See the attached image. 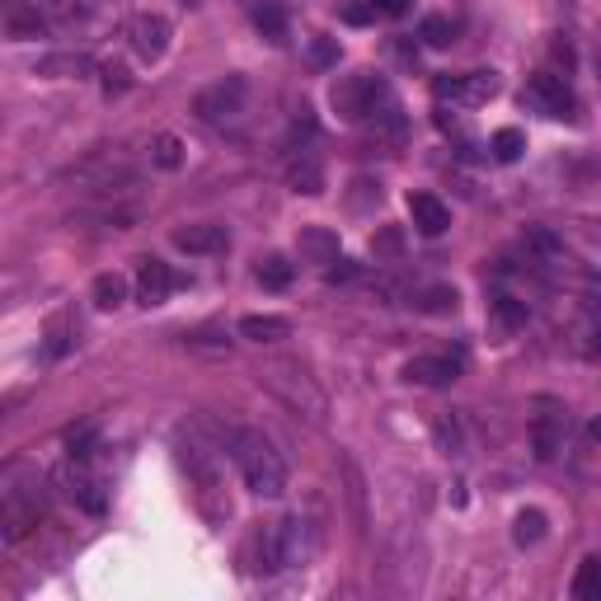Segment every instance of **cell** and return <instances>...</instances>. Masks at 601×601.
Wrapping results in <instances>:
<instances>
[{
    "mask_svg": "<svg viewBox=\"0 0 601 601\" xmlns=\"http://www.w3.org/2000/svg\"><path fill=\"white\" fill-rule=\"evenodd\" d=\"M38 522H43V479L29 461H10L0 475V531L10 545H19Z\"/></svg>",
    "mask_w": 601,
    "mask_h": 601,
    "instance_id": "obj_1",
    "label": "cell"
},
{
    "mask_svg": "<svg viewBox=\"0 0 601 601\" xmlns=\"http://www.w3.org/2000/svg\"><path fill=\"white\" fill-rule=\"evenodd\" d=\"M179 470L188 479V494L198 503L202 522L212 526H226L235 517V503H231V484H226V470L216 465V456L198 442H184L179 447Z\"/></svg>",
    "mask_w": 601,
    "mask_h": 601,
    "instance_id": "obj_2",
    "label": "cell"
},
{
    "mask_svg": "<svg viewBox=\"0 0 601 601\" xmlns=\"http://www.w3.org/2000/svg\"><path fill=\"white\" fill-rule=\"evenodd\" d=\"M231 456H235V465H240V479H245L249 494H259V498L287 494V461H282V451L273 447L259 428H235Z\"/></svg>",
    "mask_w": 601,
    "mask_h": 601,
    "instance_id": "obj_3",
    "label": "cell"
},
{
    "mask_svg": "<svg viewBox=\"0 0 601 601\" xmlns=\"http://www.w3.org/2000/svg\"><path fill=\"white\" fill-rule=\"evenodd\" d=\"M62 179L76 184L80 193H90L94 202H113L137 188V165H132L123 151H94V155H85L80 165H71Z\"/></svg>",
    "mask_w": 601,
    "mask_h": 601,
    "instance_id": "obj_4",
    "label": "cell"
},
{
    "mask_svg": "<svg viewBox=\"0 0 601 601\" xmlns=\"http://www.w3.org/2000/svg\"><path fill=\"white\" fill-rule=\"evenodd\" d=\"M259 381L273 390V395H278L287 409L306 414L310 423H324V414H329V400H324V390L315 386V376H310L301 362H287V357H278V362H268V367L259 371Z\"/></svg>",
    "mask_w": 601,
    "mask_h": 601,
    "instance_id": "obj_5",
    "label": "cell"
},
{
    "mask_svg": "<svg viewBox=\"0 0 601 601\" xmlns=\"http://www.w3.org/2000/svg\"><path fill=\"white\" fill-rule=\"evenodd\" d=\"M329 104L339 118L348 123H367V118H381L395 99H390V85L386 76H376V71H353V76H343L334 90H329Z\"/></svg>",
    "mask_w": 601,
    "mask_h": 601,
    "instance_id": "obj_6",
    "label": "cell"
},
{
    "mask_svg": "<svg viewBox=\"0 0 601 601\" xmlns=\"http://www.w3.org/2000/svg\"><path fill=\"white\" fill-rule=\"evenodd\" d=\"M245 94H249L245 76H226V80H216V85H207V90L193 99V113H198L207 127H226L245 113Z\"/></svg>",
    "mask_w": 601,
    "mask_h": 601,
    "instance_id": "obj_7",
    "label": "cell"
},
{
    "mask_svg": "<svg viewBox=\"0 0 601 601\" xmlns=\"http://www.w3.org/2000/svg\"><path fill=\"white\" fill-rule=\"evenodd\" d=\"M498 90H503L498 71H465V76H437L432 80V94H437V99H451V104H465V108L489 104Z\"/></svg>",
    "mask_w": 601,
    "mask_h": 601,
    "instance_id": "obj_8",
    "label": "cell"
},
{
    "mask_svg": "<svg viewBox=\"0 0 601 601\" xmlns=\"http://www.w3.org/2000/svg\"><path fill=\"white\" fill-rule=\"evenodd\" d=\"M522 104L531 108V113H540V118H569L573 113V90H569V80L555 76V71H536V76L526 80Z\"/></svg>",
    "mask_w": 601,
    "mask_h": 601,
    "instance_id": "obj_9",
    "label": "cell"
},
{
    "mask_svg": "<svg viewBox=\"0 0 601 601\" xmlns=\"http://www.w3.org/2000/svg\"><path fill=\"white\" fill-rule=\"evenodd\" d=\"M465 357L461 353H432V357H409L404 362V381L409 386H451L461 376Z\"/></svg>",
    "mask_w": 601,
    "mask_h": 601,
    "instance_id": "obj_10",
    "label": "cell"
},
{
    "mask_svg": "<svg viewBox=\"0 0 601 601\" xmlns=\"http://www.w3.org/2000/svg\"><path fill=\"white\" fill-rule=\"evenodd\" d=\"M127 43L137 52L141 62H160L165 47H170V19L165 15H137L127 24Z\"/></svg>",
    "mask_w": 601,
    "mask_h": 601,
    "instance_id": "obj_11",
    "label": "cell"
},
{
    "mask_svg": "<svg viewBox=\"0 0 601 601\" xmlns=\"http://www.w3.org/2000/svg\"><path fill=\"white\" fill-rule=\"evenodd\" d=\"M273 531H278L282 569H301V564L315 555V536H310V522H306V517H282Z\"/></svg>",
    "mask_w": 601,
    "mask_h": 601,
    "instance_id": "obj_12",
    "label": "cell"
},
{
    "mask_svg": "<svg viewBox=\"0 0 601 601\" xmlns=\"http://www.w3.org/2000/svg\"><path fill=\"white\" fill-rule=\"evenodd\" d=\"M174 287V273H170V263H160V259H137V301L141 306H160L165 296H170Z\"/></svg>",
    "mask_w": 601,
    "mask_h": 601,
    "instance_id": "obj_13",
    "label": "cell"
},
{
    "mask_svg": "<svg viewBox=\"0 0 601 601\" xmlns=\"http://www.w3.org/2000/svg\"><path fill=\"white\" fill-rule=\"evenodd\" d=\"M287 179H292L296 193H306V198H320V193H324V165H320V155L310 151V146H296L292 160H287Z\"/></svg>",
    "mask_w": 601,
    "mask_h": 601,
    "instance_id": "obj_14",
    "label": "cell"
},
{
    "mask_svg": "<svg viewBox=\"0 0 601 601\" xmlns=\"http://www.w3.org/2000/svg\"><path fill=\"white\" fill-rule=\"evenodd\" d=\"M296 254H301V263H320V268H329V263L339 259V235L329 231V226H301V235H296Z\"/></svg>",
    "mask_w": 601,
    "mask_h": 601,
    "instance_id": "obj_15",
    "label": "cell"
},
{
    "mask_svg": "<svg viewBox=\"0 0 601 601\" xmlns=\"http://www.w3.org/2000/svg\"><path fill=\"white\" fill-rule=\"evenodd\" d=\"M174 245L184 249V254H221V249L231 245V235H226V226H216V221H202V226L174 231Z\"/></svg>",
    "mask_w": 601,
    "mask_h": 601,
    "instance_id": "obj_16",
    "label": "cell"
},
{
    "mask_svg": "<svg viewBox=\"0 0 601 601\" xmlns=\"http://www.w3.org/2000/svg\"><path fill=\"white\" fill-rule=\"evenodd\" d=\"M47 24L43 15L33 10L29 0H5V38H15V43H33V38H43Z\"/></svg>",
    "mask_w": 601,
    "mask_h": 601,
    "instance_id": "obj_17",
    "label": "cell"
},
{
    "mask_svg": "<svg viewBox=\"0 0 601 601\" xmlns=\"http://www.w3.org/2000/svg\"><path fill=\"white\" fill-rule=\"evenodd\" d=\"M409 216H414L418 235H442L451 226V212L442 198H432V193H409Z\"/></svg>",
    "mask_w": 601,
    "mask_h": 601,
    "instance_id": "obj_18",
    "label": "cell"
},
{
    "mask_svg": "<svg viewBox=\"0 0 601 601\" xmlns=\"http://www.w3.org/2000/svg\"><path fill=\"white\" fill-rule=\"evenodd\" d=\"M62 484H66V498L76 503V508H85V512H104V489H99V479H90L80 465H66L62 470Z\"/></svg>",
    "mask_w": 601,
    "mask_h": 601,
    "instance_id": "obj_19",
    "label": "cell"
},
{
    "mask_svg": "<svg viewBox=\"0 0 601 601\" xmlns=\"http://www.w3.org/2000/svg\"><path fill=\"white\" fill-rule=\"evenodd\" d=\"M531 447L536 461H555V451L564 447V414H545L531 423Z\"/></svg>",
    "mask_w": 601,
    "mask_h": 601,
    "instance_id": "obj_20",
    "label": "cell"
},
{
    "mask_svg": "<svg viewBox=\"0 0 601 601\" xmlns=\"http://www.w3.org/2000/svg\"><path fill=\"white\" fill-rule=\"evenodd\" d=\"M90 71L94 62L85 52H52V57L38 62V76H52V80H80V76H90Z\"/></svg>",
    "mask_w": 601,
    "mask_h": 601,
    "instance_id": "obj_21",
    "label": "cell"
},
{
    "mask_svg": "<svg viewBox=\"0 0 601 601\" xmlns=\"http://www.w3.org/2000/svg\"><path fill=\"white\" fill-rule=\"evenodd\" d=\"M240 334L249 343H278V339H292V324L282 320V315H245Z\"/></svg>",
    "mask_w": 601,
    "mask_h": 601,
    "instance_id": "obj_22",
    "label": "cell"
},
{
    "mask_svg": "<svg viewBox=\"0 0 601 601\" xmlns=\"http://www.w3.org/2000/svg\"><path fill=\"white\" fill-rule=\"evenodd\" d=\"M254 24H259V33L268 43H282V38H287V10H282L278 0H259V5H254Z\"/></svg>",
    "mask_w": 601,
    "mask_h": 601,
    "instance_id": "obj_23",
    "label": "cell"
},
{
    "mask_svg": "<svg viewBox=\"0 0 601 601\" xmlns=\"http://www.w3.org/2000/svg\"><path fill=\"white\" fill-rule=\"evenodd\" d=\"M90 301L99 310H118L127 301V282L118 278V273H99V278H94V287H90Z\"/></svg>",
    "mask_w": 601,
    "mask_h": 601,
    "instance_id": "obj_24",
    "label": "cell"
},
{
    "mask_svg": "<svg viewBox=\"0 0 601 601\" xmlns=\"http://www.w3.org/2000/svg\"><path fill=\"white\" fill-rule=\"evenodd\" d=\"M573 597L578 601H601V555L583 559L573 573Z\"/></svg>",
    "mask_w": 601,
    "mask_h": 601,
    "instance_id": "obj_25",
    "label": "cell"
},
{
    "mask_svg": "<svg viewBox=\"0 0 601 601\" xmlns=\"http://www.w3.org/2000/svg\"><path fill=\"white\" fill-rule=\"evenodd\" d=\"M151 165L155 170H179V165H184V141L174 137V132L151 137Z\"/></svg>",
    "mask_w": 601,
    "mask_h": 601,
    "instance_id": "obj_26",
    "label": "cell"
},
{
    "mask_svg": "<svg viewBox=\"0 0 601 601\" xmlns=\"http://www.w3.org/2000/svg\"><path fill=\"white\" fill-rule=\"evenodd\" d=\"M254 273H259V282L268 287V292H282V287H292L296 268L282 259V254H268V259H259V268H254Z\"/></svg>",
    "mask_w": 601,
    "mask_h": 601,
    "instance_id": "obj_27",
    "label": "cell"
},
{
    "mask_svg": "<svg viewBox=\"0 0 601 601\" xmlns=\"http://www.w3.org/2000/svg\"><path fill=\"white\" fill-rule=\"evenodd\" d=\"M512 540H517V545H536V540H545V512H540V508H522V512H517V522H512Z\"/></svg>",
    "mask_w": 601,
    "mask_h": 601,
    "instance_id": "obj_28",
    "label": "cell"
},
{
    "mask_svg": "<svg viewBox=\"0 0 601 601\" xmlns=\"http://www.w3.org/2000/svg\"><path fill=\"white\" fill-rule=\"evenodd\" d=\"M489 151H494V160H503V165H512V160H522L526 151V137L517 132V127H498L494 141H489Z\"/></svg>",
    "mask_w": 601,
    "mask_h": 601,
    "instance_id": "obj_29",
    "label": "cell"
},
{
    "mask_svg": "<svg viewBox=\"0 0 601 601\" xmlns=\"http://www.w3.org/2000/svg\"><path fill=\"white\" fill-rule=\"evenodd\" d=\"M456 301H461V296H456V287H423V292L414 296V306L428 310V315H451V310H456Z\"/></svg>",
    "mask_w": 601,
    "mask_h": 601,
    "instance_id": "obj_30",
    "label": "cell"
},
{
    "mask_svg": "<svg viewBox=\"0 0 601 601\" xmlns=\"http://www.w3.org/2000/svg\"><path fill=\"white\" fill-rule=\"evenodd\" d=\"M71 339H76V329H71V320H66V315H57V320L47 324V357H66L71 353Z\"/></svg>",
    "mask_w": 601,
    "mask_h": 601,
    "instance_id": "obj_31",
    "label": "cell"
},
{
    "mask_svg": "<svg viewBox=\"0 0 601 601\" xmlns=\"http://www.w3.org/2000/svg\"><path fill=\"white\" fill-rule=\"evenodd\" d=\"M418 38H423L428 47H451V43H456V29H451V19L428 15V19H423V29H418Z\"/></svg>",
    "mask_w": 601,
    "mask_h": 601,
    "instance_id": "obj_32",
    "label": "cell"
},
{
    "mask_svg": "<svg viewBox=\"0 0 601 601\" xmlns=\"http://www.w3.org/2000/svg\"><path fill=\"white\" fill-rule=\"evenodd\" d=\"M494 320L503 324V329H522L526 324V301H517V296H494Z\"/></svg>",
    "mask_w": 601,
    "mask_h": 601,
    "instance_id": "obj_33",
    "label": "cell"
},
{
    "mask_svg": "<svg viewBox=\"0 0 601 601\" xmlns=\"http://www.w3.org/2000/svg\"><path fill=\"white\" fill-rule=\"evenodd\" d=\"M371 254H376V259H400V254H404V235L395 231V226L376 231V240H371Z\"/></svg>",
    "mask_w": 601,
    "mask_h": 601,
    "instance_id": "obj_34",
    "label": "cell"
},
{
    "mask_svg": "<svg viewBox=\"0 0 601 601\" xmlns=\"http://www.w3.org/2000/svg\"><path fill=\"white\" fill-rule=\"evenodd\" d=\"M432 428H437V442H442V451H461V428H456V418H447V414H437V423H432Z\"/></svg>",
    "mask_w": 601,
    "mask_h": 601,
    "instance_id": "obj_35",
    "label": "cell"
},
{
    "mask_svg": "<svg viewBox=\"0 0 601 601\" xmlns=\"http://www.w3.org/2000/svg\"><path fill=\"white\" fill-rule=\"evenodd\" d=\"M334 62H339V47L329 43V38H315V43H310V66L324 71V66H334Z\"/></svg>",
    "mask_w": 601,
    "mask_h": 601,
    "instance_id": "obj_36",
    "label": "cell"
},
{
    "mask_svg": "<svg viewBox=\"0 0 601 601\" xmlns=\"http://www.w3.org/2000/svg\"><path fill=\"white\" fill-rule=\"evenodd\" d=\"M66 447H71V461H85V456H90V447H94V428L71 432V437H66Z\"/></svg>",
    "mask_w": 601,
    "mask_h": 601,
    "instance_id": "obj_37",
    "label": "cell"
},
{
    "mask_svg": "<svg viewBox=\"0 0 601 601\" xmlns=\"http://www.w3.org/2000/svg\"><path fill=\"white\" fill-rule=\"evenodd\" d=\"M324 278H329V282H353V278H357V263H353V259H343V254H339V259L324 268Z\"/></svg>",
    "mask_w": 601,
    "mask_h": 601,
    "instance_id": "obj_38",
    "label": "cell"
},
{
    "mask_svg": "<svg viewBox=\"0 0 601 601\" xmlns=\"http://www.w3.org/2000/svg\"><path fill=\"white\" fill-rule=\"evenodd\" d=\"M127 85H132V80H127L123 66H113V62H108V66H104V90H108V94H123Z\"/></svg>",
    "mask_w": 601,
    "mask_h": 601,
    "instance_id": "obj_39",
    "label": "cell"
},
{
    "mask_svg": "<svg viewBox=\"0 0 601 601\" xmlns=\"http://www.w3.org/2000/svg\"><path fill=\"white\" fill-rule=\"evenodd\" d=\"M371 10H376V15H409V5H414V0H367Z\"/></svg>",
    "mask_w": 601,
    "mask_h": 601,
    "instance_id": "obj_40",
    "label": "cell"
},
{
    "mask_svg": "<svg viewBox=\"0 0 601 601\" xmlns=\"http://www.w3.org/2000/svg\"><path fill=\"white\" fill-rule=\"evenodd\" d=\"M343 19H348V24H371L376 10H371V5H343Z\"/></svg>",
    "mask_w": 601,
    "mask_h": 601,
    "instance_id": "obj_41",
    "label": "cell"
},
{
    "mask_svg": "<svg viewBox=\"0 0 601 601\" xmlns=\"http://www.w3.org/2000/svg\"><path fill=\"white\" fill-rule=\"evenodd\" d=\"M587 339H592V343H587V357H592V362H601V324L587 334Z\"/></svg>",
    "mask_w": 601,
    "mask_h": 601,
    "instance_id": "obj_42",
    "label": "cell"
},
{
    "mask_svg": "<svg viewBox=\"0 0 601 601\" xmlns=\"http://www.w3.org/2000/svg\"><path fill=\"white\" fill-rule=\"evenodd\" d=\"M587 432H592V442H601V418H592V428Z\"/></svg>",
    "mask_w": 601,
    "mask_h": 601,
    "instance_id": "obj_43",
    "label": "cell"
},
{
    "mask_svg": "<svg viewBox=\"0 0 601 601\" xmlns=\"http://www.w3.org/2000/svg\"><path fill=\"white\" fill-rule=\"evenodd\" d=\"M184 5H198V0H184Z\"/></svg>",
    "mask_w": 601,
    "mask_h": 601,
    "instance_id": "obj_44",
    "label": "cell"
}]
</instances>
